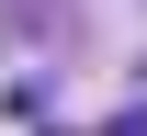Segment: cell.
I'll list each match as a JSON object with an SVG mask.
<instances>
[{"mask_svg": "<svg viewBox=\"0 0 147 136\" xmlns=\"http://www.w3.org/2000/svg\"><path fill=\"white\" fill-rule=\"evenodd\" d=\"M102 136H147V114H113V125H102Z\"/></svg>", "mask_w": 147, "mask_h": 136, "instance_id": "cell-1", "label": "cell"}]
</instances>
